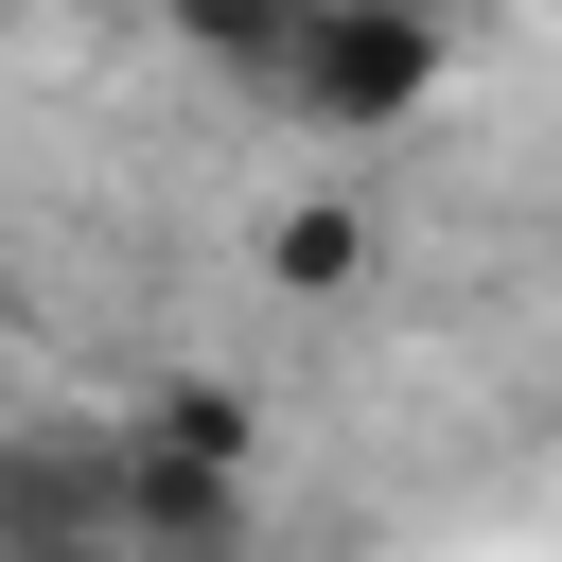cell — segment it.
Here are the masks:
<instances>
[{
	"label": "cell",
	"mask_w": 562,
	"mask_h": 562,
	"mask_svg": "<svg viewBox=\"0 0 562 562\" xmlns=\"http://www.w3.org/2000/svg\"><path fill=\"white\" fill-rule=\"evenodd\" d=\"M439 105V18L422 0H316L299 18V53H281V123H316V140H386V123H422Z\"/></svg>",
	"instance_id": "6da1fadb"
},
{
	"label": "cell",
	"mask_w": 562,
	"mask_h": 562,
	"mask_svg": "<svg viewBox=\"0 0 562 562\" xmlns=\"http://www.w3.org/2000/svg\"><path fill=\"white\" fill-rule=\"evenodd\" d=\"M105 527H123V562H246L263 544V474H193V457H140L105 422Z\"/></svg>",
	"instance_id": "7a4b0ae2"
},
{
	"label": "cell",
	"mask_w": 562,
	"mask_h": 562,
	"mask_svg": "<svg viewBox=\"0 0 562 562\" xmlns=\"http://www.w3.org/2000/svg\"><path fill=\"white\" fill-rule=\"evenodd\" d=\"M123 439L140 457H193V474H263V404L228 369H140L123 386Z\"/></svg>",
	"instance_id": "3957f363"
},
{
	"label": "cell",
	"mask_w": 562,
	"mask_h": 562,
	"mask_svg": "<svg viewBox=\"0 0 562 562\" xmlns=\"http://www.w3.org/2000/svg\"><path fill=\"white\" fill-rule=\"evenodd\" d=\"M263 281H281V299H351V281H369V211H351V193H281V211H263Z\"/></svg>",
	"instance_id": "277c9868"
},
{
	"label": "cell",
	"mask_w": 562,
	"mask_h": 562,
	"mask_svg": "<svg viewBox=\"0 0 562 562\" xmlns=\"http://www.w3.org/2000/svg\"><path fill=\"white\" fill-rule=\"evenodd\" d=\"M158 18H176V53H211V70L281 88V53H299V18H316V0H158Z\"/></svg>",
	"instance_id": "5b68a950"
}]
</instances>
